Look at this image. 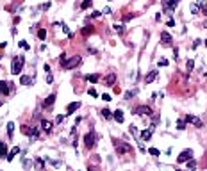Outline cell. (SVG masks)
Wrapping results in <instances>:
<instances>
[{
	"instance_id": "1",
	"label": "cell",
	"mask_w": 207,
	"mask_h": 171,
	"mask_svg": "<svg viewBox=\"0 0 207 171\" xmlns=\"http://www.w3.org/2000/svg\"><path fill=\"white\" fill-rule=\"evenodd\" d=\"M23 64H25V57H23V55H16V57H13L11 73H13V75L22 73V70H23Z\"/></svg>"
},
{
	"instance_id": "2",
	"label": "cell",
	"mask_w": 207,
	"mask_h": 171,
	"mask_svg": "<svg viewBox=\"0 0 207 171\" xmlns=\"http://www.w3.org/2000/svg\"><path fill=\"white\" fill-rule=\"evenodd\" d=\"M114 148H116V152L118 155H123V153H132L134 150L130 144H127L125 141H114Z\"/></svg>"
},
{
	"instance_id": "3",
	"label": "cell",
	"mask_w": 207,
	"mask_h": 171,
	"mask_svg": "<svg viewBox=\"0 0 207 171\" xmlns=\"http://www.w3.org/2000/svg\"><path fill=\"white\" fill-rule=\"evenodd\" d=\"M79 62H80V57H79V55L66 57V61H64V62H61V68H64V70H71V68H75Z\"/></svg>"
},
{
	"instance_id": "4",
	"label": "cell",
	"mask_w": 207,
	"mask_h": 171,
	"mask_svg": "<svg viewBox=\"0 0 207 171\" xmlns=\"http://www.w3.org/2000/svg\"><path fill=\"white\" fill-rule=\"evenodd\" d=\"M95 144H97V135H95V132H88V134L84 135V146H86L88 150H91V148H95Z\"/></svg>"
},
{
	"instance_id": "5",
	"label": "cell",
	"mask_w": 207,
	"mask_h": 171,
	"mask_svg": "<svg viewBox=\"0 0 207 171\" xmlns=\"http://www.w3.org/2000/svg\"><path fill=\"white\" fill-rule=\"evenodd\" d=\"M134 114L136 116H152V109L148 105H138L136 109H134Z\"/></svg>"
},
{
	"instance_id": "6",
	"label": "cell",
	"mask_w": 207,
	"mask_h": 171,
	"mask_svg": "<svg viewBox=\"0 0 207 171\" xmlns=\"http://www.w3.org/2000/svg\"><path fill=\"white\" fill-rule=\"evenodd\" d=\"M189 159H193V150H184V152H180V155L177 157V162L182 164V162H188Z\"/></svg>"
},
{
	"instance_id": "7",
	"label": "cell",
	"mask_w": 207,
	"mask_h": 171,
	"mask_svg": "<svg viewBox=\"0 0 207 171\" xmlns=\"http://www.w3.org/2000/svg\"><path fill=\"white\" fill-rule=\"evenodd\" d=\"M161 43H162V45H166V47H170L171 43H173V38H171L170 32H166V30L161 32Z\"/></svg>"
},
{
	"instance_id": "8",
	"label": "cell",
	"mask_w": 207,
	"mask_h": 171,
	"mask_svg": "<svg viewBox=\"0 0 207 171\" xmlns=\"http://www.w3.org/2000/svg\"><path fill=\"white\" fill-rule=\"evenodd\" d=\"M186 121L191 123V125H195V127H198V128L204 125V121L200 120V118H196V116H193V114H188V116H186Z\"/></svg>"
},
{
	"instance_id": "9",
	"label": "cell",
	"mask_w": 207,
	"mask_h": 171,
	"mask_svg": "<svg viewBox=\"0 0 207 171\" xmlns=\"http://www.w3.org/2000/svg\"><path fill=\"white\" fill-rule=\"evenodd\" d=\"M179 2H180V0H164V2H162V7L166 9V11H173L175 7L179 5Z\"/></svg>"
},
{
	"instance_id": "10",
	"label": "cell",
	"mask_w": 207,
	"mask_h": 171,
	"mask_svg": "<svg viewBox=\"0 0 207 171\" xmlns=\"http://www.w3.org/2000/svg\"><path fill=\"white\" fill-rule=\"evenodd\" d=\"M157 75H159V71H157V70H152V71H148L147 75H145V82H147V84L154 82L155 79H157Z\"/></svg>"
},
{
	"instance_id": "11",
	"label": "cell",
	"mask_w": 207,
	"mask_h": 171,
	"mask_svg": "<svg viewBox=\"0 0 207 171\" xmlns=\"http://www.w3.org/2000/svg\"><path fill=\"white\" fill-rule=\"evenodd\" d=\"M41 130H43L45 134H50V132H52V121L43 120V121H41Z\"/></svg>"
},
{
	"instance_id": "12",
	"label": "cell",
	"mask_w": 207,
	"mask_h": 171,
	"mask_svg": "<svg viewBox=\"0 0 207 171\" xmlns=\"http://www.w3.org/2000/svg\"><path fill=\"white\" fill-rule=\"evenodd\" d=\"M11 84H7V82H4V80H0V94H9V91H11V88H9Z\"/></svg>"
},
{
	"instance_id": "13",
	"label": "cell",
	"mask_w": 207,
	"mask_h": 171,
	"mask_svg": "<svg viewBox=\"0 0 207 171\" xmlns=\"http://www.w3.org/2000/svg\"><path fill=\"white\" fill-rule=\"evenodd\" d=\"M79 107H80V102H71V103L66 107V114H73Z\"/></svg>"
},
{
	"instance_id": "14",
	"label": "cell",
	"mask_w": 207,
	"mask_h": 171,
	"mask_svg": "<svg viewBox=\"0 0 207 171\" xmlns=\"http://www.w3.org/2000/svg\"><path fill=\"white\" fill-rule=\"evenodd\" d=\"M18 153H20V148H18V146H14V148L11 150V152H9V153H7V157H5V159L9 160V162H11V160H13V159H14V157H16Z\"/></svg>"
},
{
	"instance_id": "15",
	"label": "cell",
	"mask_w": 207,
	"mask_h": 171,
	"mask_svg": "<svg viewBox=\"0 0 207 171\" xmlns=\"http://www.w3.org/2000/svg\"><path fill=\"white\" fill-rule=\"evenodd\" d=\"M54 102H56V94L52 93V94H48V96H47V100H45V103H43V105H45V107H52V105H54Z\"/></svg>"
},
{
	"instance_id": "16",
	"label": "cell",
	"mask_w": 207,
	"mask_h": 171,
	"mask_svg": "<svg viewBox=\"0 0 207 171\" xmlns=\"http://www.w3.org/2000/svg\"><path fill=\"white\" fill-rule=\"evenodd\" d=\"M114 82H116V75L114 73H109L107 77H106V84L107 86H114Z\"/></svg>"
},
{
	"instance_id": "17",
	"label": "cell",
	"mask_w": 207,
	"mask_h": 171,
	"mask_svg": "<svg viewBox=\"0 0 207 171\" xmlns=\"http://www.w3.org/2000/svg\"><path fill=\"white\" fill-rule=\"evenodd\" d=\"M86 79H88V80H89L91 84H97V82L100 80V75H98V73H93V75H88Z\"/></svg>"
},
{
	"instance_id": "18",
	"label": "cell",
	"mask_w": 207,
	"mask_h": 171,
	"mask_svg": "<svg viewBox=\"0 0 207 171\" xmlns=\"http://www.w3.org/2000/svg\"><path fill=\"white\" fill-rule=\"evenodd\" d=\"M0 157H7V144L0 141Z\"/></svg>"
},
{
	"instance_id": "19",
	"label": "cell",
	"mask_w": 207,
	"mask_h": 171,
	"mask_svg": "<svg viewBox=\"0 0 207 171\" xmlns=\"http://www.w3.org/2000/svg\"><path fill=\"white\" fill-rule=\"evenodd\" d=\"M30 82H32V79H30V77H27V75H22V79H20V84H22V86H29Z\"/></svg>"
},
{
	"instance_id": "20",
	"label": "cell",
	"mask_w": 207,
	"mask_h": 171,
	"mask_svg": "<svg viewBox=\"0 0 207 171\" xmlns=\"http://www.w3.org/2000/svg\"><path fill=\"white\" fill-rule=\"evenodd\" d=\"M112 118H114L118 123H123V112H121V111H116L114 114H112Z\"/></svg>"
},
{
	"instance_id": "21",
	"label": "cell",
	"mask_w": 207,
	"mask_h": 171,
	"mask_svg": "<svg viewBox=\"0 0 207 171\" xmlns=\"http://www.w3.org/2000/svg\"><path fill=\"white\" fill-rule=\"evenodd\" d=\"M150 137H152V128H148V130H145V132L141 134V139H143V141H148Z\"/></svg>"
},
{
	"instance_id": "22",
	"label": "cell",
	"mask_w": 207,
	"mask_h": 171,
	"mask_svg": "<svg viewBox=\"0 0 207 171\" xmlns=\"http://www.w3.org/2000/svg\"><path fill=\"white\" fill-rule=\"evenodd\" d=\"M38 38H39L41 41H45V39H47V30H45V29H39V30H38Z\"/></svg>"
},
{
	"instance_id": "23",
	"label": "cell",
	"mask_w": 207,
	"mask_h": 171,
	"mask_svg": "<svg viewBox=\"0 0 207 171\" xmlns=\"http://www.w3.org/2000/svg\"><path fill=\"white\" fill-rule=\"evenodd\" d=\"M7 134H9V137H13V134H14V123H7Z\"/></svg>"
},
{
	"instance_id": "24",
	"label": "cell",
	"mask_w": 207,
	"mask_h": 171,
	"mask_svg": "<svg viewBox=\"0 0 207 171\" xmlns=\"http://www.w3.org/2000/svg\"><path fill=\"white\" fill-rule=\"evenodd\" d=\"M82 34H84V36H88V34H93V27H91V25H86L84 29H82Z\"/></svg>"
},
{
	"instance_id": "25",
	"label": "cell",
	"mask_w": 207,
	"mask_h": 171,
	"mask_svg": "<svg viewBox=\"0 0 207 171\" xmlns=\"http://www.w3.org/2000/svg\"><path fill=\"white\" fill-rule=\"evenodd\" d=\"M186 68H188V71H193V68H195V61L189 59L188 62H186Z\"/></svg>"
},
{
	"instance_id": "26",
	"label": "cell",
	"mask_w": 207,
	"mask_h": 171,
	"mask_svg": "<svg viewBox=\"0 0 207 171\" xmlns=\"http://www.w3.org/2000/svg\"><path fill=\"white\" fill-rule=\"evenodd\" d=\"M91 2H93V0H82V4H80V7H82V9H88V7L91 5Z\"/></svg>"
},
{
	"instance_id": "27",
	"label": "cell",
	"mask_w": 207,
	"mask_h": 171,
	"mask_svg": "<svg viewBox=\"0 0 207 171\" xmlns=\"http://www.w3.org/2000/svg\"><path fill=\"white\" fill-rule=\"evenodd\" d=\"M102 116L106 118V120H109V118H111L112 114H111V111H109V109H104V111H102Z\"/></svg>"
},
{
	"instance_id": "28",
	"label": "cell",
	"mask_w": 207,
	"mask_h": 171,
	"mask_svg": "<svg viewBox=\"0 0 207 171\" xmlns=\"http://www.w3.org/2000/svg\"><path fill=\"white\" fill-rule=\"evenodd\" d=\"M148 153H150V155H154V157H157V155H159L161 152H159L157 148H150V150H148Z\"/></svg>"
},
{
	"instance_id": "29",
	"label": "cell",
	"mask_w": 207,
	"mask_h": 171,
	"mask_svg": "<svg viewBox=\"0 0 207 171\" xmlns=\"http://www.w3.org/2000/svg\"><path fill=\"white\" fill-rule=\"evenodd\" d=\"M18 45H20V47H22L23 50H29V48H30V45H29V43H27V41H20V43H18Z\"/></svg>"
},
{
	"instance_id": "30",
	"label": "cell",
	"mask_w": 207,
	"mask_h": 171,
	"mask_svg": "<svg viewBox=\"0 0 207 171\" xmlns=\"http://www.w3.org/2000/svg\"><path fill=\"white\" fill-rule=\"evenodd\" d=\"M129 132H130L132 135H138V128L134 127V125H130V127H129Z\"/></svg>"
},
{
	"instance_id": "31",
	"label": "cell",
	"mask_w": 207,
	"mask_h": 171,
	"mask_svg": "<svg viewBox=\"0 0 207 171\" xmlns=\"http://www.w3.org/2000/svg\"><path fill=\"white\" fill-rule=\"evenodd\" d=\"M112 29H114V30L118 32V34H123V25H118V23H116V25L112 27Z\"/></svg>"
},
{
	"instance_id": "32",
	"label": "cell",
	"mask_w": 207,
	"mask_h": 171,
	"mask_svg": "<svg viewBox=\"0 0 207 171\" xmlns=\"http://www.w3.org/2000/svg\"><path fill=\"white\" fill-rule=\"evenodd\" d=\"M188 168H191V169H195V168H196V162H195L193 159H189V160H188Z\"/></svg>"
},
{
	"instance_id": "33",
	"label": "cell",
	"mask_w": 207,
	"mask_h": 171,
	"mask_svg": "<svg viewBox=\"0 0 207 171\" xmlns=\"http://www.w3.org/2000/svg\"><path fill=\"white\" fill-rule=\"evenodd\" d=\"M157 64H159V66H168V61H166V59H159Z\"/></svg>"
},
{
	"instance_id": "34",
	"label": "cell",
	"mask_w": 207,
	"mask_h": 171,
	"mask_svg": "<svg viewBox=\"0 0 207 171\" xmlns=\"http://www.w3.org/2000/svg\"><path fill=\"white\" fill-rule=\"evenodd\" d=\"M177 128H179V130H184V128H186V123H184V121H179V123H177Z\"/></svg>"
},
{
	"instance_id": "35",
	"label": "cell",
	"mask_w": 207,
	"mask_h": 171,
	"mask_svg": "<svg viewBox=\"0 0 207 171\" xmlns=\"http://www.w3.org/2000/svg\"><path fill=\"white\" fill-rule=\"evenodd\" d=\"M43 166H45V164H43V160H41V159H38V160H36V168H39V169H41Z\"/></svg>"
},
{
	"instance_id": "36",
	"label": "cell",
	"mask_w": 207,
	"mask_h": 171,
	"mask_svg": "<svg viewBox=\"0 0 207 171\" xmlns=\"http://www.w3.org/2000/svg\"><path fill=\"white\" fill-rule=\"evenodd\" d=\"M66 57H68L66 53H61V57H59V64H61V62H64V61H66Z\"/></svg>"
},
{
	"instance_id": "37",
	"label": "cell",
	"mask_w": 207,
	"mask_h": 171,
	"mask_svg": "<svg viewBox=\"0 0 207 171\" xmlns=\"http://www.w3.org/2000/svg\"><path fill=\"white\" fill-rule=\"evenodd\" d=\"M102 100L104 102H111V96L109 94H102Z\"/></svg>"
},
{
	"instance_id": "38",
	"label": "cell",
	"mask_w": 207,
	"mask_h": 171,
	"mask_svg": "<svg viewBox=\"0 0 207 171\" xmlns=\"http://www.w3.org/2000/svg\"><path fill=\"white\" fill-rule=\"evenodd\" d=\"M56 121H57V123H63V121H64V116H63V114H59Z\"/></svg>"
},
{
	"instance_id": "39",
	"label": "cell",
	"mask_w": 207,
	"mask_h": 171,
	"mask_svg": "<svg viewBox=\"0 0 207 171\" xmlns=\"http://www.w3.org/2000/svg\"><path fill=\"white\" fill-rule=\"evenodd\" d=\"M112 91H114L116 94H120V93H121V89H120V86H114V88H112Z\"/></svg>"
},
{
	"instance_id": "40",
	"label": "cell",
	"mask_w": 207,
	"mask_h": 171,
	"mask_svg": "<svg viewBox=\"0 0 207 171\" xmlns=\"http://www.w3.org/2000/svg\"><path fill=\"white\" fill-rule=\"evenodd\" d=\"M29 130H30V128H29L27 125H23V127H22V132H23V134H29Z\"/></svg>"
},
{
	"instance_id": "41",
	"label": "cell",
	"mask_w": 207,
	"mask_h": 171,
	"mask_svg": "<svg viewBox=\"0 0 207 171\" xmlns=\"http://www.w3.org/2000/svg\"><path fill=\"white\" fill-rule=\"evenodd\" d=\"M100 14H102V13H98V11H93V13H91V16H93V18H98Z\"/></svg>"
},
{
	"instance_id": "42",
	"label": "cell",
	"mask_w": 207,
	"mask_h": 171,
	"mask_svg": "<svg viewBox=\"0 0 207 171\" xmlns=\"http://www.w3.org/2000/svg\"><path fill=\"white\" fill-rule=\"evenodd\" d=\"M191 11H193V14H198V7H196V5H193Z\"/></svg>"
},
{
	"instance_id": "43",
	"label": "cell",
	"mask_w": 207,
	"mask_h": 171,
	"mask_svg": "<svg viewBox=\"0 0 207 171\" xmlns=\"http://www.w3.org/2000/svg\"><path fill=\"white\" fill-rule=\"evenodd\" d=\"M166 25H168V27H173V25H175V20H168Z\"/></svg>"
},
{
	"instance_id": "44",
	"label": "cell",
	"mask_w": 207,
	"mask_h": 171,
	"mask_svg": "<svg viewBox=\"0 0 207 171\" xmlns=\"http://www.w3.org/2000/svg\"><path fill=\"white\" fill-rule=\"evenodd\" d=\"M52 80H54V79H52V75H50V73H47V82H48V84H50V82H52Z\"/></svg>"
},
{
	"instance_id": "45",
	"label": "cell",
	"mask_w": 207,
	"mask_h": 171,
	"mask_svg": "<svg viewBox=\"0 0 207 171\" xmlns=\"http://www.w3.org/2000/svg\"><path fill=\"white\" fill-rule=\"evenodd\" d=\"M200 43H202V41H200V39H196V41H195V43H193V48H196V47H198V45H200Z\"/></svg>"
},
{
	"instance_id": "46",
	"label": "cell",
	"mask_w": 207,
	"mask_h": 171,
	"mask_svg": "<svg viewBox=\"0 0 207 171\" xmlns=\"http://www.w3.org/2000/svg\"><path fill=\"white\" fill-rule=\"evenodd\" d=\"M89 94H91V96H97V91H95V89L91 88V89H89Z\"/></svg>"
},
{
	"instance_id": "47",
	"label": "cell",
	"mask_w": 207,
	"mask_h": 171,
	"mask_svg": "<svg viewBox=\"0 0 207 171\" xmlns=\"http://www.w3.org/2000/svg\"><path fill=\"white\" fill-rule=\"evenodd\" d=\"M130 18H132V16H130V14H125V16H123V21H129V20H130Z\"/></svg>"
},
{
	"instance_id": "48",
	"label": "cell",
	"mask_w": 207,
	"mask_h": 171,
	"mask_svg": "<svg viewBox=\"0 0 207 171\" xmlns=\"http://www.w3.org/2000/svg\"><path fill=\"white\" fill-rule=\"evenodd\" d=\"M50 7V2H47V4H43V5H41V9H48Z\"/></svg>"
},
{
	"instance_id": "49",
	"label": "cell",
	"mask_w": 207,
	"mask_h": 171,
	"mask_svg": "<svg viewBox=\"0 0 207 171\" xmlns=\"http://www.w3.org/2000/svg\"><path fill=\"white\" fill-rule=\"evenodd\" d=\"M2 103H4V102H2V100H0V107H2Z\"/></svg>"
},
{
	"instance_id": "50",
	"label": "cell",
	"mask_w": 207,
	"mask_h": 171,
	"mask_svg": "<svg viewBox=\"0 0 207 171\" xmlns=\"http://www.w3.org/2000/svg\"><path fill=\"white\" fill-rule=\"evenodd\" d=\"M205 47H207V39H205Z\"/></svg>"
}]
</instances>
